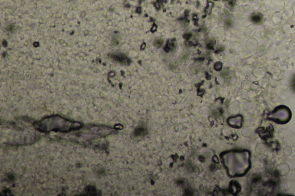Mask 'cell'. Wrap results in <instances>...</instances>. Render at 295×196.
I'll list each match as a JSON object with an SVG mask.
<instances>
[{"label": "cell", "mask_w": 295, "mask_h": 196, "mask_svg": "<svg viewBox=\"0 0 295 196\" xmlns=\"http://www.w3.org/2000/svg\"><path fill=\"white\" fill-rule=\"evenodd\" d=\"M284 5L283 0H272L270 5V9L272 12H280L283 9Z\"/></svg>", "instance_id": "obj_3"}, {"label": "cell", "mask_w": 295, "mask_h": 196, "mask_svg": "<svg viewBox=\"0 0 295 196\" xmlns=\"http://www.w3.org/2000/svg\"><path fill=\"white\" fill-rule=\"evenodd\" d=\"M222 68V63L221 62H217L216 63L215 65H214V69L217 70V71H219Z\"/></svg>", "instance_id": "obj_9"}, {"label": "cell", "mask_w": 295, "mask_h": 196, "mask_svg": "<svg viewBox=\"0 0 295 196\" xmlns=\"http://www.w3.org/2000/svg\"><path fill=\"white\" fill-rule=\"evenodd\" d=\"M282 18V14L281 13H280V12H275L273 14V18H272L273 22L274 24H280L281 22Z\"/></svg>", "instance_id": "obj_7"}, {"label": "cell", "mask_w": 295, "mask_h": 196, "mask_svg": "<svg viewBox=\"0 0 295 196\" xmlns=\"http://www.w3.org/2000/svg\"><path fill=\"white\" fill-rule=\"evenodd\" d=\"M287 1H289V0H287Z\"/></svg>", "instance_id": "obj_13"}, {"label": "cell", "mask_w": 295, "mask_h": 196, "mask_svg": "<svg viewBox=\"0 0 295 196\" xmlns=\"http://www.w3.org/2000/svg\"><path fill=\"white\" fill-rule=\"evenodd\" d=\"M292 118V112L285 105H279L267 115V120L279 125L288 123Z\"/></svg>", "instance_id": "obj_2"}, {"label": "cell", "mask_w": 295, "mask_h": 196, "mask_svg": "<svg viewBox=\"0 0 295 196\" xmlns=\"http://www.w3.org/2000/svg\"><path fill=\"white\" fill-rule=\"evenodd\" d=\"M145 46H146V44H145V43L142 44V46H141V50H144V48L145 47Z\"/></svg>", "instance_id": "obj_12"}, {"label": "cell", "mask_w": 295, "mask_h": 196, "mask_svg": "<svg viewBox=\"0 0 295 196\" xmlns=\"http://www.w3.org/2000/svg\"><path fill=\"white\" fill-rule=\"evenodd\" d=\"M227 157L225 165L230 176L232 177H242L250 170L251 153L249 150L231 151L227 154Z\"/></svg>", "instance_id": "obj_1"}, {"label": "cell", "mask_w": 295, "mask_h": 196, "mask_svg": "<svg viewBox=\"0 0 295 196\" xmlns=\"http://www.w3.org/2000/svg\"><path fill=\"white\" fill-rule=\"evenodd\" d=\"M232 120H231V118L229 119V124L231 126L234 127V125H236V128H240L242 127V121H243V118H242V117L240 116H237V119L236 120H235V118H232Z\"/></svg>", "instance_id": "obj_5"}, {"label": "cell", "mask_w": 295, "mask_h": 196, "mask_svg": "<svg viewBox=\"0 0 295 196\" xmlns=\"http://www.w3.org/2000/svg\"><path fill=\"white\" fill-rule=\"evenodd\" d=\"M294 14V10L291 7H287L282 12V16L284 19H288Z\"/></svg>", "instance_id": "obj_6"}, {"label": "cell", "mask_w": 295, "mask_h": 196, "mask_svg": "<svg viewBox=\"0 0 295 196\" xmlns=\"http://www.w3.org/2000/svg\"><path fill=\"white\" fill-rule=\"evenodd\" d=\"M111 58L114 60L118 62L127 65L129 63V60L126 57L125 55L121 54H113L111 55Z\"/></svg>", "instance_id": "obj_4"}, {"label": "cell", "mask_w": 295, "mask_h": 196, "mask_svg": "<svg viewBox=\"0 0 295 196\" xmlns=\"http://www.w3.org/2000/svg\"><path fill=\"white\" fill-rule=\"evenodd\" d=\"M162 43H163V41L162 39H157L154 41V45L157 48L161 47L162 45Z\"/></svg>", "instance_id": "obj_8"}, {"label": "cell", "mask_w": 295, "mask_h": 196, "mask_svg": "<svg viewBox=\"0 0 295 196\" xmlns=\"http://www.w3.org/2000/svg\"><path fill=\"white\" fill-rule=\"evenodd\" d=\"M156 25H154V26H153V28H152V29H151V31H152V32H154L155 31H156Z\"/></svg>", "instance_id": "obj_11"}, {"label": "cell", "mask_w": 295, "mask_h": 196, "mask_svg": "<svg viewBox=\"0 0 295 196\" xmlns=\"http://www.w3.org/2000/svg\"><path fill=\"white\" fill-rule=\"evenodd\" d=\"M291 86L292 87V89H293L294 91L295 92V78H294V83H292V85H291Z\"/></svg>", "instance_id": "obj_10"}, {"label": "cell", "mask_w": 295, "mask_h": 196, "mask_svg": "<svg viewBox=\"0 0 295 196\" xmlns=\"http://www.w3.org/2000/svg\"></svg>", "instance_id": "obj_14"}]
</instances>
